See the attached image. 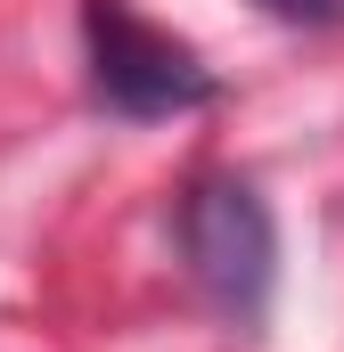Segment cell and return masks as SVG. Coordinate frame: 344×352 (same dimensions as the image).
Segmentation results:
<instances>
[{"instance_id":"obj_1","label":"cell","mask_w":344,"mask_h":352,"mask_svg":"<svg viewBox=\"0 0 344 352\" xmlns=\"http://www.w3.org/2000/svg\"><path fill=\"white\" fill-rule=\"evenodd\" d=\"M90 33V82L123 115H189L213 98V74L197 66L189 41H172L164 25H148L131 0H83Z\"/></svg>"},{"instance_id":"obj_2","label":"cell","mask_w":344,"mask_h":352,"mask_svg":"<svg viewBox=\"0 0 344 352\" xmlns=\"http://www.w3.org/2000/svg\"><path fill=\"white\" fill-rule=\"evenodd\" d=\"M180 246H189V270L205 278V295L230 320L262 311L279 238H270V213H262V197L246 180H197L189 205H180Z\"/></svg>"},{"instance_id":"obj_3","label":"cell","mask_w":344,"mask_h":352,"mask_svg":"<svg viewBox=\"0 0 344 352\" xmlns=\"http://www.w3.org/2000/svg\"><path fill=\"white\" fill-rule=\"evenodd\" d=\"M262 8H279V16H328L336 0H262Z\"/></svg>"}]
</instances>
